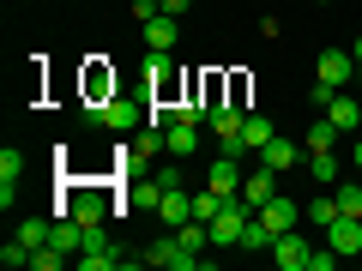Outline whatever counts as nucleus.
I'll use <instances>...</instances> for the list:
<instances>
[{
    "label": "nucleus",
    "mask_w": 362,
    "mask_h": 271,
    "mask_svg": "<svg viewBox=\"0 0 362 271\" xmlns=\"http://www.w3.org/2000/svg\"><path fill=\"white\" fill-rule=\"evenodd\" d=\"M139 265H151V271H157V265H163V271H199V253H187L175 235H157V241L139 253Z\"/></svg>",
    "instance_id": "f257e3e1"
},
{
    "label": "nucleus",
    "mask_w": 362,
    "mask_h": 271,
    "mask_svg": "<svg viewBox=\"0 0 362 271\" xmlns=\"http://www.w3.org/2000/svg\"><path fill=\"white\" fill-rule=\"evenodd\" d=\"M247 217H254V211H247V199L235 193L230 205H223L218 217H211V247H242V229H247Z\"/></svg>",
    "instance_id": "f03ea898"
},
{
    "label": "nucleus",
    "mask_w": 362,
    "mask_h": 271,
    "mask_svg": "<svg viewBox=\"0 0 362 271\" xmlns=\"http://www.w3.org/2000/svg\"><path fill=\"white\" fill-rule=\"evenodd\" d=\"M350 66H356V54H350V49H320L314 78H320V85H332V90H344V85H350Z\"/></svg>",
    "instance_id": "7ed1b4c3"
},
{
    "label": "nucleus",
    "mask_w": 362,
    "mask_h": 271,
    "mask_svg": "<svg viewBox=\"0 0 362 271\" xmlns=\"http://www.w3.org/2000/svg\"><path fill=\"white\" fill-rule=\"evenodd\" d=\"M254 217H259V223H266V229H272V235H284V229H296V223H302V205H296V199H284V193H272V199H266V205H259V211H254Z\"/></svg>",
    "instance_id": "20e7f679"
},
{
    "label": "nucleus",
    "mask_w": 362,
    "mask_h": 271,
    "mask_svg": "<svg viewBox=\"0 0 362 271\" xmlns=\"http://www.w3.org/2000/svg\"><path fill=\"white\" fill-rule=\"evenodd\" d=\"M272 193H278V169L254 163V169H247V175H242V199H247V211H259V205H266Z\"/></svg>",
    "instance_id": "39448f33"
},
{
    "label": "nucleus",
    "mask_w": 362,
    "mask_h": 271,
    "mask_svg": "<svg viewBox=\"0 0 362 271\" xmlns=\"http://www.w3.org/2000/svg\"><path fill=\"white\" fill-rule=\"evenodd\" d=\"M326 121H332L338 133H356L362 127V103L350 97V90H332V97H326Z\"/></svg>",
    "instance_id": "423d86ee"
},
{
    "label": "nucleus",
    "mask_w": 362,
    "mask_h": 271,
    "mask_svg": "<svg viewBox=\"0 0 362 271\" xmlns=\"http://www.w3.org/2000/svg\"><path fill=\"white\" fill-rule=\"evenodd\" d=\"M235 139H242V145H247V151H254V157H259V151H266V145H272V139H278V127H272V121H266V115H259V109H247V115H242V127H235Z\"/></svg>",
    "instance_id": "0eeeda50"
},
{
    "label": "nucleus",
    "mask_w": 362,
    "mask_h": 271,
    "mask_svg": "<svg viewBox=\"0 0 362 271\" xmlns=\"http://www.w3.org/2000/svg\"><path fill=\"white\" fill-rule=\"evenodd\" d=\"M206 187H218V193H242V157H211V169H206Z\"/></svg>",
    "instance_id": "6e6552de"
},
{
    "label": "nucleus",
    "mask_w": 362,
    "mask_h": 271,
    "mask_svg": "<svg viewBox=\"0 0 362 271\" xmlns=\"http://www.w3.org/2000/svg\"><path fill=\"white\" fill-rule=\"evenodd\" d=\"M187 217H194V193H181V187H169V193H157V223H169V229H181Z\"/></svg>",
    "instance_id": "1a4fd4ad"
},
{
    "label": "nucleus",
    "mask_w": 362,
    "mask_h": 271,
    "mask_svg": "<svg viewBox=\"0 0 362 271\" xmlns=\"http://www.w3.org/2000/svg\"><path fill=\"white\" fill-rule=\"evenodd\" d=\"M103 211H109L103 187H73V217L85 223V229H90V223H103Z\"/></svg>",
    "instance_id": "9d476101"
},
{
    "label": "nucleus",
    "mask_w": 362,
    "mask_h": 271,
    "mask_svg": "<svg viewBox=\"0 0 362 271\" xmlns=\"http://www.w3.org/2000/svg\"><path fill=\"white\" fill-rule=\"evenodd\" d=\"M272 259H278L284 271H308V241H302L296 229H284L278 241H272Z\"/></svg>",
    "instance_id": "9b49d317"
},
{
    "label": "nucleus",
    "mask_w": 362,
    "mask_h": 271,
    "mask_svg": "<svg viewBox=\"0 0 362 271\" xmlns=\"http://www.w3.org/2000/svg\"><path fill=\"white\" fill-rule=\"evenodd\" d=\"M139 115H145V103H133V97H109V103L97 109V121H109V127H115V133L139 127Z\"/></svg>",
    "instance_id": "f8f14e48"
},
{
    "label": "nucleus",
    "mask_w": 362,
    "mask_h": 271,
    "mask_svg": "<svg viewBox=\"0 0 362 271\" xmlns=\"http://www.w3.org/2000/svg\"><path fill=\"white\" fill-rule=\"evenodd\" d=\"M145 49H151V54H169V49H175V37H181V25H175V18H169V13H157V18H145Z\"/></svg>",
    "instance_id": "ddd939ff"
},
{
    "label": "nucleus",
    "mask_w": 362,
    "mask_h": 271,
    "mask_svg": "<svg viewBox=\"0 0 362 271\" xmlns=\"http://www.w3.org/2000/svg\"><path fill=\"white\" fill-rule=\"evenodd\" d=\"M326 241H332L338 253H362V217H344V211H338V217L326 223Z\"/></svg>",
    "instance_id": "4468645a"
},
{
    "label": "nucleus",
    "mask_w": 362,
    "mask_h": 271,
    "mask_svg": "<svg viewBox=\"0 0 362 271\" xmlns=\"http://www.w3.org/2000/svg\"><path fill=\"white\" fill-rule=\"evenodd\" d=\"M163 151L169 157H194L199 151V127H194V121H169V127H163Z\"/></svg>",
    "instance_id": "2eb2a0df"
},
{
    "label": "nucleus",
    "mask_w": 362,
    "mask_h": 271,
    "mask_svg": "<svg viewBox=\"0 0 362 271\" xmlns=\"http://www.w3.org/2000/svg\"><path fill=\"white\" fill-rule=\"evenodd\" d=\"M259 163H266V169H278V175H284V169H296V163H302V151H296V145L284 139V133H278V139H272L266 151H259Z\"/></svg>",
    "instance_id": "dca6fc26"
},
{
    "label": "nucleus",
    "mask_w": 362,
    "mask_h": 271,
    "mask_svg": "<svg viewBox=\"0 0 362 271\" xmlns=\"http://www.w3.org/2000/svg\"><path fill=\"white\" fill-rule=\"evenodd\" d=\"M308 175L320 181V187H338V157L332 151H308Z\"/></svg>",
    "instance_id": "f3484780"
},
{
    "label": "nucleus",
    "mask_w": 362,
    "mask_h": 271,
    "mask_svg": "<svg viewBox=\"0 0 362 271\" xmlns=\"http://www.w3.org/2000/svg\"><path fill=\"white\" fill-rule=\"evenodd\" d=\"M18 241L37 253V247H49L54 241V223H42V217H30V223H18Z\"/></svg>",
    "instance_id": "a211bd4d"
},
{
    "label": "nucleus",
    "mask_w": 362,
    "mask_h": 271,
    "mask_svg": "<svg viewBox=\"0 0 362 271\" xmlns=\"http://www.w3.org/2000/svg\"><path fill=\"white\" fill-rule=\"evenodd\" d=\"M272 241H278V235H272L259 217H247V229H242V247H247V253H272Z\"/></svg>",
    "instance_id": "6ab92c4d"
},
{
    "label": "nucleus",
    "mask_w": 362,
    "mask_h": 271,
    "mask_svg": "<svg viewBox=\"0 0 362 271\" xmlns=\"http://www.w3.org/2000/svg\"><path fill=\"white\" fill-rule=\"evenodd\" d=\"M223 205H230V193H218V187H206V193H194V217H199V223H211V217H218Z\"/></svg>",
    "instance_id": "aec40b11"
},
{
    "label": "nucleus",
    "mask_w": 362,
    "mask_h": 271,
    "mask_svg": "<svg viewBox=\"0 0 362 271\" xmlns=\"http://www.w3.org/2000/svg\"><path fill=\"white\" fill-rule=\"evenodd\" d=\"M302 217H308V223H320V229H326V223L338 217V193H320V199H308V205H302Z\"/></svg>",
    "instance_id": "412c9836"
},
{
    "label": "nucleus",
    "mask_w": 362,
    "mask_h": 271,
    "mask_svg": "<svg viewBox=\"0 0 362 271\" xmlns=\"http://www.w3.org/2000/svg\"><path fill=\"white\" fill-rule=\"evenodd\" d=\"M338 139H344V133H338V127H332V121H326V115H320V121H314V127H308V151H332Z\"/></svg>",
    "instance_id": "4be33fe9"
},
{
    "label": "nucleus",
    "mask_w": 362,
    "mask_h": 271,
    "mask_svg": "<svg viewBox=\"0 0 362 271\" xmlns=\"http://www.w3.org/2000/svg\"><path fill=\"white\" fill-rule=\"evenodd\" d=\"M338 211L344 217H362V181H338Z\"/></svg>",
    "instance_id": "5701e85b"
},
{
    "label": "nucleus",
    "mask_w": 362,
    "mask_h": 271,
    "mask_svg": "<svg viewBox=\"0 0 362 271\" xmlns=\"http://www.w3.org/2000/svg\"><path fill=\"white\" fill-rule=\"evenodd\" d=\"M18 175H25V151L6 145V151H0V181H18Z\"/></svg>",
    "instance_id": "b1692460"
},
{
    "label": "nucleus",
    "mask_w": 362,
    "mask_h": 271,
    "mask_svg": "<svg viewBox=\"0 0 362 271\" xmlns=\"http://www.w3.org/2000/svg\"><path fill=\"white\" fill-rule=\"evenodd\" d=\"M78 265H85V271H115L121 253H115V247H103V253H78Z\"/></svg>",
    "instance_id": "393cba45"
},
{
    "label": "nucleus",
    "mask_w": 362,
    "mask_h": 271,
    "mask_svg": "<svg viewBox=\"0 0 362 271\" xmlns=\"http://www.w3.org/2000/svg\"><path fill=\"white\" fill-rule=\"evenodd\" d=\"M338 259H344V253H338L332 241H326V247H308V271H332Z\"/></svg>",
    "instance_id": "a878e982"
},
{
    "label": "nucleus",
    "mask_w": 362,
    "mask_h": 271,
    "mask_svg": "<svg viewBox=\"0 0 362 271\" xmlns=\"http://www.w3.org/2000/svg\"><path fill=\"white\" fill-rule=\"evenodd\" d=\"M61 259H66V253L49 241V247H37V253H30V265H37V271H61Z\"/></svg>",
    "instance_id": "bb28decb"
},
{
    "label": "nucleus",
    "mask_w": 362,
    "mask_h": 271,
    "mask_svg": "<svg viewBox=\"0 0 362 271\" xmlns=\"http://www.w3.org/2000/svg\"><path fill=\"white\" fill-rule=\"evenodd\" d=\"M0 259H6V265H30V247H25V241H18V235H13V241L0 247Z\"/></svg>",
    "instance_id": "cd10ccee"
},
{
    "label": "nucleus",
    "mask_w": 362,
    "mask_h": 271,
    "mask_svg": "<svg viewBox=\"0 0 362 271\" xmlns=\"http://www.w3.org/2000/svg\"><path fill=\"white\" fill-rule=\"evenodd\" d=\"M151 181H157V193H169V187H181V169H175V163H163Z\"/></svg>",
    "instance_id": "c85d7f7f"
},
{
    "label": "nucleus",
    "mask_w": 362,
    "mask_h": 271,
    "mask_svg": "<svg viewBox=\"0 0 362 271\" xmlns=\"http://www.w3.org/2000/svg\"><path fill=\"white\" fill-rule=\"evenodd\" d=\"M157 13H163V0H133V18H139V25H145V18H157Z\"/></svg>",
    "instance_id": "c756f323"
},
{
    "label": "nucleus",
    "mask_w": 362,
    "mask_h": 271,
    "mask_svg": "<svg viewBox=\"0 0 362 271\" xmlns=\"http://www.w3.org/2000/svg\"><path fill=\"white\" fill-rule=\"evenodd\" d=\"M187 6H194V0H163V13L175 18V13H187Z\"/></svg>",
    "instance_id": "7c9ffc66"
},
{
    "label": "nucleus",
    "mask_w": 362,
    "mask_h": 271,
    "mask_svg": "<svg viewBox=\"0 0 362 271\" xmlns=\"http://www.w3.org/2000/svg\"><path fill=\"white\" fill-rule=\"evenodd\" d=\"M350 163H356V169H362V133H356V145H350Z\"/></svg>",
    "instance_id": "2f4dec72"
},
{
    "label": "nucleus",
    "mask_w": 362,
    "mask_h": 271,
    "mask_svg": "<svg viewBox=\"0 0 362 271\" xmlns=\"http://www.w3.org/2000/svg\"><path fill=\"white\" fill-rule=\"evenodd\" d=\"M350 54H356V66H362V37H356V49H350Z\"/></svg>",
    "instance_id": "473e14b6"
},
{
    "label": "nucleus",
    "mask_w": 362,
    "mask_h": 271,
    "mask_svg": "<svg viewBox=\"0 0 362 271\" xmlns=\"http://www.w3.org/2000/svg\"><path fill=\"white\" fill-rule=\"evenodd\" d=\"M314 6H332V0H314Z\"/></svg>",
    "instance_id": "72a5a7b5"
}]
</instances>
